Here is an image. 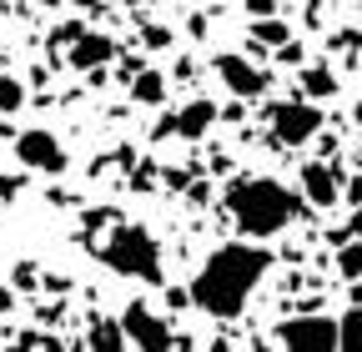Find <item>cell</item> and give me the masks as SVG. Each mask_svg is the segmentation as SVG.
I'll use <instances>...</instances> for the list:
<instances>
[{
	"mask_svg": "<svg viewBox=\"0 0 362 352\" xmlns=\"http://www.w3.org/2000/svg\"><path fill=\"white\" fill-rule=\"evenodd\" d=\"M267 272H272V252L262 242H226L202 262L187 297L211 317H242Z\"/></svg>",
	"mask_w": 362,
	"mask_h": 352,
	"instance_id": "1",
	"label": "cell"
},
{
	"mask_svg": "<svg viewBox=\"0 0 362 352\" xmlns=\"http://www.w3.org/2000/svg\"><path fill=\"white\" fill-rule=\"evenodd\" d=\"M226 216L237 222V232H247L252 242H267V237H277L282 227H292L307 196L287 192L277 176H237L232 187H226Z\"/></svg>",
	"mask_w": 362,
	"mask_h": 352,
	"instance_id": "2",
	"label": "cell"
},
{
	"mask_svg": "<svg viewBox=\"0 0 362 352\" xmlns=\"http://www.w3.org/2000/svg\"><path fill=\"white\" fill-rule=\"evenodd\" d=\"M101 257H106V267L121 272V277L161 282V242H156V232H146V227H116Z\"/></svg>",
	"mask_w": 362,
	"mask_h": 352,
	"instance_id": "3",
	"label": "cell"
},
{
	"mask_svg": "<svg viewBox=\"0 0 362 352\" xmlns=\"http://www.w3.org/2000/svg\"><path fill=\"white\" fill-rule=\"evenodd\" d=\"M267 116H272V136H277V146H307L317 131H322V111H317V101H307V96L277 101Z\"/></svg>",
	"mask_w": 362,
	"mask_h": 352,
	"instance_id": "4",
	"label": "cell"
},
{
	"mask_svg": "<svg viewBox=\"0 0 362 352\" xmlns=\"http://www.w3.org/2000/svg\"><path fill=\"white\" fill-rule=\"evenodd\" d=\"M121 327H126V342L131 347H141V352H171L176 332L161 312H151L146 302H131L126 312H121Z\"/></svg>",
	"mask_w": 362,
	"mask_h": 352,
	"instance_id": "5",
	"label": "cell"
},
{
	"mask_svg": "<svg viewBox=\"0 0 362 352\" xmlns=\"http://www.w3.org/2000/svg\"><path fill=\"white\" fill-rule=\"evenodd\" d=\"M277 342L282 352H337V317H287Z\"/></svg>",
	"mask_w": 362,
	"mask_h": 352,
	"instance_id": "6",
	"label": "cell"
},
{
	"mask_svg": "<svg viewBox=\"0 0 362 352\" xmlns=\"http://www.w3.org/2000/svg\"><path fill=\"white\" fill-rule=\"evenodd\" d=\"M216 76H221V86H226V91H232V96H242V101L262 96L267 86H272V71H262L252 56H237V51L216 56Z\"/></svg>",
	"mask_w": 362,
	"mask_h": 352,
	"instance_id": "7",
	"label": "cell"
},
{
	"mask_svg": "<svg viewBox=\"0 0 362 352\" xmlns=\"http://www.w3.org/2000/svg\"><path fill=\"white\" fill-rule=\"evenodd\" d=\"M16 161L25 166V171H66V151H61V141L51 136V131H21L16 136Z\"/></svg>",
	"mask_w": 362,
	"mask_h": 352,
	"instance_id": "8",
	"label": "cell"
},
{
	"mask_svg": "<svg viewBox=\"0 0 362 352\" xmlns=\"http://www.w3.org/2000/svg\"><path fill=\"white\" fill-rule=\"evenodd\" d=\"M302 196H307V206H337V196H342V171L332 166V161H312V166H302Z\"/></svg>",
	"mask_w": 362,
	"mask_h": 352,
	"instance_id": "9",
	"label": "cell"
},
{
	"mask_svg": "<svg viewBox=\"0 0 362 352\" xmlns=\"http://www.w3.org/2000/svg\"><path fill=\"white\" fill-rule=\"evenodd\" d=\"M216 121V106L211 101H192V106H181L171 121H161V136H181V141H202L206 131Z\"/></svg>",
	"mask_w": 362,
	"mask_h": 352,
	"instance_id": "10",
	"label": "cell"
},
{
	"mask_svg": "<svg viewBox=\"0 0 362 352\" xmlns=\"http://www.w3.org/2000/svg\"><path fill=\"white\" fill-rule=\"evenodd\" d=\"M116 56V46H111V35H101V30H81L76 40H71V66L76 71H96V66H106Z\"/></svg>",
	"mask_w": 362,
	"mask_h": 352,
	"instance_id": "11",
	"label": "cell"
},
{
	"mask_svg": "<svg viewBox=\"0 0 362 352\" xmlns=\"http://www.w3.org/2000/svg\"><path fill=\"white\" fill-rule=\"evenodd\" d=\"M297 96H307V101H327V96H337V76H332V66H322V61L302 66V71H297Z\"/></svg>",
	"mask_w": 362,
	"mask_h": 352,
	"instance_id": "12",
	"label": "cell"
},
{
	"mask_svg": "<svg viewBox=\"0 0 362 352\" xmlns=\"http://www.w3.org/2000/svg\"><path fill=\"white\" fill-rule=\"evenodd\" d=\"M90 352H126V327H121V317L111 322V317H96L90 322Z\"/></svg>",
	"mask_w": 362,
	"mask_h": 352,
	"instance_id": "13",
	"label": "cell"
},
{
	"mask_svg": "<svg viewBox=\"0 0 362 352\" xmlns=\"http://www.w3.org/2000/svg\"><path fill=\"white\" fill-rule=\"evenodd\" d=\"M292 40V30L277 20V16H252V46H272V51H282Z\"/></svg>",
	"mask_w": 362,
	"mask_h": 352,
	"instance_id": "14",
	"label": "cell"
},
{
	"mask_svg": "<svg viewBox=\"0 0 362 352\" xmlns=\"http://www.w3.org/2000/svg\"><path fill=\"white\" fill-rule=\"evenodd\" d=\"M131 96L141 101V106H161V101H166V76L141 66V71H136V81H131Z\"/></svg>",
	"mask_w": 362,
	"mask_h": 352,
	"instance_id": "15",
	"label": "cell"
},
{
	"mask_svg": "<svg viewBox=\"0 0 362 352\" xmlns=\"http://www.w3.org/2000/svg\"><path fill=\"white\" fill-rule=\"evenodd\" d=\"M337 352H362V302L337 317Z\"/></svg>",
	"mask_w": 362,
	"mask_h": 352,
	"instance_id": "16",
	"label": "cell"
},
{
	"mask_svg": "<svg viewBox=\"0 0 362 352\" xmlns=\"http://www.w3.org/2000/svg\"><path fill=\"white\" fill-rule=\"evenodd\" d=\"M337 272H342V282H362V237L337 247Z\"/></svg>",
	"mask_w": 362,
	"mask_h": 352,
	"instance_id": "17",
	"label": "cell"
},
{
	"mask_svg": "<svg viewBox=\"0 0 362 352\" xmlns=\"http://www.w3.org/2000/svg\"><path fill=\"white\" fill-rule=\"evenodd\" d=\"M21 106H25V86H21L16 76H0V111L11 116V111H21Z\"/></svg>",
	"mask_w": 362,
	"mask_h": 352,
	"instance_id": "18",
	"label": "cell"
},
{
	"mask_svg": "<svg viewBox=\"0 0 362 352\" xmlns=\"http://www.w3.org/2000/svg\"><path fill=\"white\" fill-rule=\"evenodd\" d=\"M352 237H362V201L352 206V216H347V227H337V232H332V247H342V242H352Z\"/></svg>",
	"mask_w": 362,
	"mask_h": 352,
	"instance_id": "19",
	"label": "cell"
},
{
	"mask_svg": "<svg viewBox=\"0 0 362 352\" xmlns=\"http://www.w3.org/2000/svg\"><path fill=\"white\" fill-rule=\"evenodd\" d=\"M146 46H156V51H161V46H171V35H166V25H146Z\"/></svg>",
	"mask_w": 362,
	"mask_h": 352,
	"instance_id": "20",
	"label": "cell"
},
{
	"mask_svg": "<svg viewBox=\"0 0 362 352\" xmlns=\"http://www.w3.org/2000/svg\"><path fill=\"white\" fill-rule=\"evenodd\" d=\"M277 6H282V0H247V11H252V16H272Z\"/></svg>",
	"mask_w": 362,
	"mask_h": 352,
	"instance_id": "21",
	"label": "cell"
},
{
	"mask_svg": "<svg viewBox=\"0 0 362 352\" xmlns=\"http://www.w3.org/2000/svg\"><path fill=\"white\" fill-rule=\"evenodd\" d=\"M342 196H347V201H352V206H357V201H362V176H357V182H352V187H347V192H342Z\"/></svg>",
	"mask_w": 362,
	"mask_h": 352,
	"instance_id": "22",
	"label": "cell"
},
{
	"mask_svg": "<svg viewBox=\"0 0 362 352\" xmlns=\"http://www.w3.org/2000/svg\"><path fill=\"white\" fill-rule=\"evenodd\" d=\"M352 116H357V126H362V101H357V111H352Z\"/></svg>",
	"mask_w": 362,
	"mask_h": 352,
	"instance_id": "23",
	"label": "cell"
}]
</instances>
